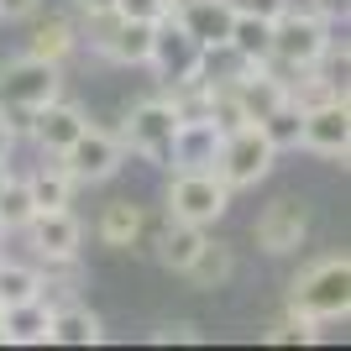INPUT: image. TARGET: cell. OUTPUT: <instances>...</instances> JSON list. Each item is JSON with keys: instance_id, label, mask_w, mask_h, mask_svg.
Segmentation results:
<instances>
[{"instance_id": "ac0fdd59", "label": "cell", "mask_w": 351, "mask_h": 351, "mask_svg": "<svg viewBox=\"0 0 351 351\" xmlns=\"http://www.w3.org/2000/svg\"><path fill=\"white\" fill-rule=\"evenodd\" d=\"M178 21H184V32H189L199 47H220L226 37H231V0H194V5H184V11H173Z\"/></svg>"}, {"instance_id": "4fadbf2b", "label": "cell", "mask_w": 351, "mask_h": 351, "mask_svg": "<svg viewBox=\"0 0 351 351\" xmlns=\"http://www.w3.org/2000/svg\"><path fill=\"white\" fill-rule=\"evenodd\" d=\"M215 152H220V132H215L210 116L178 121L173 147H168V162H173V168H215Z\"/></svg>"}, {"instance_id": "5b68a950", "label": "cell", "mask_w": 351, "mask_h": 351, "mask_svg": "<svg viewBox=\"0 0 351 351\" xmlns=\"http://www.w3.org/2000/svg\"><path fill=\"white\" fill-rule=\"evenodd\" d=\"M58 162H63V173H69L73 184H110V178L121 173V162H126V142H121L116 132L84 126V132L58 152Z\"/></svg>"}, {"instance_id": "83f0119b", "label": "cell", "mask_w": 351, "mask_h": 351, "mask_svg": "<svg viewBox=\"0 0 351 351\" xmlns=\"http://www.w3.org/2000/svg\"><path fill=\"white\" fill-rule=\"evenodd\" d=\"M231 11H241V16H263V21H278V16L289 11V0H231Z\"/></svg>"}, {"instance_id": "3957f363", "label": "cell", "mask_w": 351, "mask_h": 351, "mask_svg": "<svg viewBox=\"0 0 351 351\" xmlns=\"http://www.w3.org/2000/svg\"><path fill=\"white\" fill-rule=\"evenodd\" d=\"M231 210V189L215 168H173L168 184V220H189V226H215Z\"/></svg>"}, {"instance_id": "7402d4cb", "label": "cell", "mask_w": 351, "mask_h": 351, "mask_svg": "<svg viewBox=\"0 0 351 351\" xmlns=\"http://www.w3.org/2000/svg\"><path fill=\"white\" fill-rule=\"evenodd\" d=\"M79 47V27H73L69 16H47V21H37L27 37V53L32 58H47V63H63Z\"/></svg>"}, {"instance_id": "4316f807", "label": "cell", "mask_w": 351, "mask_h": 351, "mask_svg": "<svg viewBox=\"0 0 351 351\" xmlns=\"http://www.w3.org/2000/svg\"><path fill=\"white\" fill-rule=\"evenodd\" d=\"M116 11L132 16V21H162L168 5H162V0H116Z\"/></svg>"}, {"instance_id": "8992f818", "label": "cell", "mask_w": 351, "mask_h": 351, "mask_svg": "<svg viewBox=\"0 0 351 351\" xmlns=\"http://www.w3.org/2000/svg\"><path fill=\"white\" fill-rule=\"evenodd\" d=\"M173 132H178V110L168 105V95H147V100L132 105V116L121 126V142H126V152H136L142 162H168Z\"/></svg>"}, {"instance_id": "6da1fadb", "label": "cell", "mask_w": 351, "mask_h": 351, "mask_svg": "<svg viewBox=\"0 0 351 351\" xmlns=\"http://www.w3.org/2000/svg\"><path fill=\"white\" fill-rule=\"evenodd\" d=\"M330 21H325L315 5H293L289 0V11L273 21V63H278L283 73H304V69H320L325 53H330Z\"/></svg>"}, {"instance_id": "cb8c5ba5", "label": "cell", "mask_w": 351, "mask_h": 351, "mask_svg": "<svg viewBox=\"0 0 351 351\" xmlns=\"http://www.w3.org/2000/svg\"><path fill=\"white\" fill-rule=\"evenodd\" d=\"M299 126H304V105L299 100H278L257 121V132L273 142V152H293V147H299Z\"/></svg>"}, {"instance_id": "ba28073f", "label": "cell", "mask_w": 351, "mask_h": 351, "mask_svg": "<svg viewBox=\"0 0 351 351\" xmlns=\"http://www.w3.org/2000/svg\"><path fill=\"white\" fill-rule=\"evenodd\" d=\"M205 58V47L194 43L178 16H162L152 27V47H147V69L158 73V84H173V79H189Z\"/></svg>"}, {"instance_id": "f546056e", "label": "cell", "mask_w": 351, "mask_h": 351, "mask_svg": "<svg viewBox=\"0 0 351 351\" xmlns=\"http://www.w3.org/2000/svg\"><path fill=\"white\" fill-rule=\"evenodd\" d=\"M37 5L43 0H0V21H27V16H37Z\"/></svg>"}, {"instance_id": "e575fe53", "label": "cell", "mask_w": 351, "mask_h": 351, "mask_svg": "<svg viewBox=\"0 0 351 351\" xmlns=\"http://www.w3.org/2000/svg\"><path fill=\"white\" fill-rule=\"evenodd\" d=\"M0 252H5V226H0Z\"/></svg>"}, {"instance_id": "44dd1931", "label": "cell", "mask_w": 351, "mask_h": 351, "mask_svg": "<svg viewBox=\"0 0 351 351\" xmlns=\"http://www.w3.org/2000/svg\"><path fill=\"white\" fill-rule=\"evenodd\" d=\"M226 47H231L236 58L247 63H267L273 58V21H263V16H231V37H226Z\"/></svg>"}, {"instance_id": "d6986e66", "label": "cell", "mask_w": 351, "mask_h": 351, "mask_svg": "<svg viewBox=\"0 0 351 351\" xmlns=\"http://www.w3.org/2000/svg\"><path fill=\"white\" fill-rule=\"evenodd\" d=\"M231 273H236V252L226 247V241H210L205 236V247L194 252V263L184 267L178 278H189V289H199V293H215V289L231 283Z\"/></svg>"}, {"instance_id": "603a6c76", "label": "cell", "mask_w": 351, "mask_h": 351, "mask_svg": "<svg viewBox=\"0 0 351 351\" xmlns=\"http://www.w3.org/2000/svg\"><path fill=\"white\" fill-rule=\"evenodd\" d=\"M27 189H32V205L37 210H69V199H73L79 184H73V178L63 173V162L53 158L47 168H37V173L27 178Z\"/></svg>"}, {"instance_id": "484cf974", "label": "cell", "mask_w": 351, "mask_h": 351, "mask_svg": "<svg viewBox=\"0 0 351 351\" xmlns=\"http://www.w3.org/2000/svg\"><path fill=\"white\" fill-rule=\"evenodd\" d=\"M32 215H37V205H32L27 178H16V173H11L5 184H0V226H5V236H21Z\"/></svg>"}, {"instance_id": "30bf717a", "label": "cell", "mask_w": 351, "mask_h": 351, "mask_svg": "<svg viewBox=\"0 0 351 351\" xmlns=\"http://www.w3.org/2000/svg\"><path fill=\"white\" fill-rule=\"evenodd\" d=\"M21 236L32 241V252H37L47 267L53 263H73L79 247H84V226L73 220V210H37Z\"/></svg>"}, {"instance_id": "2e32d148", "label": "cell", "mask_w": 351, "mask_h": 351, "mask_svg": "<svg viewBox=\"0 0 351 351\" xmlns=\"http://www.w3.org/2000/svg\"><path fill=\"white\" fill-rule=\"evenodd\" d=\"M47 341H58V346H100L105 341V320L95 315V309H84L79 299H63V304H53Z\"/></svg>"}, {"instance_id": "7a4b0ae2", "label": "cell", "mask_w": 351, "mask_h": 351, "mask_svg": "<svg viewBox=\"0 0 351 351\" xmlns=\"http://www.w3.org/2000/svg\"><path fill=\"white\" fill-rule=\"evenodd\" d=\"M289 304L315 315V320H346L351 309V257L346 252H325L289 283Z\"/></svg>"}, {"instance_id": "e0dca14e", "label": "cell", "mask_w": 351, "mask_h": 351, "mask_svg": "<svg viewBox=\"0 0 351 351\" xmlns=\"http://www.w3.org/2000/svg\"><path fill=\"white\" fill-rule=\"evenodd\" d=\"M199 247H205V226H189V220H162L158 236H152V257L168 273H184Z\"/></svg>"}, {"instance_id": "d590c367", "label": "cell", "mask_w": 351, "mask_h": 351, "mask_svg": "<svg viewBox=\"0 0 351 351\" xmlns=\"http://www.w3.org/2000/svg\"><path fill=\"white\" fill-rule=\"evenodd\" d=\"M0 257H5V252H0Z\"/></svg>"}, {"instance_id": "7c38bea8", "label": "cell", "mask_w": 351, "mask_h": 351, "mask_svg": "<svg viewBox=\"0 0 351 351\" xmlns=\"http://www.w3.org/2000/svg\"><path fill=\"white\" fill-rule=\"evenodd\" d=\"M84 126H89L84 110H79V105H69V100L58 95V100L37 105V116H32V142L43 147L47 158H58V152H63L79 132H84Z\"/></svg>"}, {"instance_id": "1f68e13d", "label": "cell", "mask_w": 351, "mask_h": 351, "mask_svg": "<svg viewBox=\"0 0 351 351\" xmlns=\"http://www.w3.org/2000/svg\"><path fill=\"white\" fill-rule=\"evenodd\" d=\"M11 147H16V136H11V126L0 121V162H11Z\"/></svg>"}, {"instance_id": "8fae6325", "label": "cell", "mask_w": 351, "mask_h": 351, "mask_svg": "<svg viewBox=\"0 0 351 351\" xmlns=\"http://www.w3.org/2000/svg\"><path fill=\"white\" fill-rule=\"evenodd\" d=\"M252 236H257V247H263V252H273V257H289V252L304 247V236H309V210L299 205L293 194H283V199H273V205L257 215Z\"/></svg>"}, {"instance_id": "d6a6232c", "label": "cell", "mask_w": 351, "mask_h": 351, "mask_svg": "<svg viewBox=\"0 0 351 351\" xmlns=\"http://www.w3.org/2000/svg\"><path fill=\"white\" fill-rule=\"evenodd\" d=\"M162 5H168V16H173V11H184V5H194V0H162Z\"/></svg>"}, {"instance_id": "d4e9b609", "label": "cell", "mask_w": 351, "mask_h": 351, "mask_svg": "<svg viewBox=\"0 0 351 351\" xmlns=\"http://www.w3.org/2000/svg\"><path fill=\"white\" fill-rule=\"evenodd\" d=\"M47 273L32 263H5L0 257V304H21V299H43Z\"/></svg>"}, {"instance_id": "5bb4252c", "label": "cell", "mask_w": 351, "mask_h": 351, "mask_svg": "<svg viewBox=\"0 0 351 351\" xmlns=\"http://www.w3.org/2000/svg\"><path fill=\"white\" fill-rule=\"evenodd\" d=\"M53 304L47 299H21V304H0V346H43Z\"/></svg>"}, {"instance_id": "f1b7e54d", "label": "cell", "mask_w": 351, "mask_h": 351, "mask_svg": "<svg viewBox=\"0 0 351 351\" xmlns=\"http://www.w3.org/2000/svg\"><path fill=\"white\" fill-rule=\"evenodd\" d=\"M158 341H199V325L194 320H168V325H158Z\"/></svg>"}, {"instance_id": "ffe728a7", "label": "cell", "mask_w": 351, "mask_h": 351, "mask_svg": "<svg viewBox=\"0 0 351 351\" xmlns=\"http://www.w3.org/2000/svg\"><path fill=\"white\" fill-rule=\"evenodd\" d=\"M142 220H147L142 205H132V199H110V205L100 210V220H95V236H100L105 247H116V252H132L136 236H142Z\"/></svg>"}, {"instance_id": "9a60e30c", "label": "cell", "mask_w": 351, "mask_h": 351, "mask_svg": "<svg viewBox=\"0 0 351 351\" xmlns=\"http://www.w3.org/2000/svg\"><path fill=\"white\" fill-rule=\"evenodd\" d=\"M152 27H158V21H132V16L116 11V27L105 32V43L95 47V53H100V58H110V63H121V69H147Z\"/></svg>"}, {"instance_id": "836d02e7", "label": "cell", "mask_w": 351, "mask_h": 351, "mask_svg": "<svg viewBox=\"0 0 351 351\" xmlns=\"http://www.w3.org/2000/svg\"><path fill=\"white\" fill-rule=\"evenodd\" d=\"M5 178H11V162H0V184H5Z\"/></svg>"}, {"instance_id": "277c9868", "label": "cell", "mask_w": 351, "mask_h": 351, "mask_svg": "<svg viewBox=\"0 0 351 351\" xmlns=\"http://www.w3.org/2000/svg\"><path fill=\"white\" fill-rule=\"evenodd\" d=\"M273 162H278V152H273V142H267L263 132H257V121H247V126H236V132L220 136V152H215V173L226 178V189H257L267 173H273Z\"/></svg>"}, {"instance_id": "52a82bcc", "label": "cell", "mask_w": 351, "mask_h": 351, "mask_svg": "<svg viewBox=\"0 0 351 351\" xmlns=\"http://www.w3.org/2000/svg\"><path fill=\"white\" fill-rule=\"evenodd\" d=\"M58 95H63V63L32 58V53L0 63V105H27V110H37V105L58 100Z\"/></svg>"}, {"instance_id": "9c48e42d", "label": "cell", "mask_w": 351, "mask_h": 351, "mask_svg": "<svg viewBox=\"0 0 351 351\" xmlns=\"http://www.w3.org/2000/svg\"><path fill=\"white\" fill-rule=\"evenodd\" d=\"M299 147H309V152H320V158H330V162H346V152H351V110H346V95L320 100V105H304Z\"/></svg>"}, {"instance_id": "4dcf8cb0", "label": "cell", "mask_w": 351, "mask_h": 351, "mask_svg": "<svg viewBox=\"0 0 351 351\" xmlns=\"http://www.w3.org/2000/svg\"><path fill=\"white\" fill-rule=\"evenodd\" d=\"M79 16H95V11H116V0H73Z\"/></svg>"}]
</instances>
